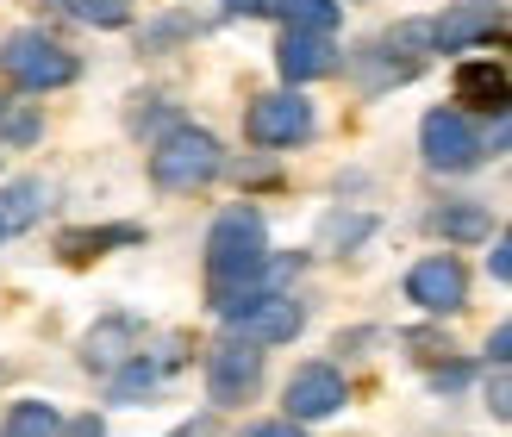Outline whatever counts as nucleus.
Masks as SVG:
<instances>
[{
  "label": "nucleus",
  "instance_id": "obj_1",
  "mask_svg": "<svg viewBox=\"0 0 512 437\" xmlns=\"http://www.w3.org/2000/svg\"><path fill=\"white\" fill-rule=\"evenodd\" d=\"M269 269V225L256 207H225L207 231V275L213 288H244Z\"/></svg>",
  "mask_w": 512,
  "mask_h": 437
},
{
  "label": "nucleus",
  "instance_id": "obj_2",
  "mask_svg": "<svg viewBox=\"0 0 512 437\" xmlns=\"http://www.w3.org/2000/svg\"><path fill=\"white\" fill-rule=\"evenodd\" d=\"M219 169H225V144L213 132H200V125H175L150 150V182L163 194H194V188L219 182Z\"/></svg>",
  "mask_w": 512,
  "mask_h": 437
},
{
  "label": "nucleus",
  "instance_id": "obj_3",
  "mask_svg": "<svg viewBox=\"0 0 512 437\" xmlns=\"http://www.w3.org/2000/svg\"><path fill=\"white\" fill-rule=\"evenodd\" d=\"M0 69H7L13 88L50 94V88L75 82V50H63L57 38H44V32H13L7 44H0Z\"/></svg>",
  "mask_w": 512,
  "mask_h": 437
},
{
  "label": "nucleus",
  "instance_id": "obj_4",
  "mask_svg": "<svg viewBox=\"0 0 512 437\" xmlns=\"http://www.w3.org/2000/svg\"><path fill=\"white\" fill-rule=\"evenodd\" d=\"M244 132H250V144H263V150H288L300 138H313V107H306L294 88L256 94L250 113H244Z\"/></svg>",
  "mask_w": 512,
  "mask_h": 437
},
{
  "label": "nucleus",
  "instance_id": "obj_5",
  "mask_svg": "<svg viewBox=\"0 0 512 437\" xmlns=\"http://www.w3.org/2000/svg\"><path fill=\"white\" fill-rule=\"evenodd\" d=\"M419 150H425V163L438 175H463V169L481 163V132L456 107H438V113H425V125H419Z\"/></svg>",
  "mask_w": 512,
  "mask_h": 437
},
{
  "label": "nucleus",
  "instance_id": "obj_6",
  "mask_svg": "<svg viewBox=\"0 0 512 437\" xmlns=\"http://www.w3.org/2000/svg\"><path fill=\"white\" fill-rule=\"evenodd\" d=\"M256 388H263V350L244 344V338H225L207 356V394H213V406H244Z\"/></svg>",
  "mask_w": 512,
  "mask_h": 437
},
{
  "label": "nucleus",
  "instance_id": "obj_7",
  "mask_svg": "<svg viewBox=\"0 0 512 437\" xmlns=\"http://www.w3.org/2000/svg\"><path fill=\"white\" fill-rule=\"evenodd\" d=\"M406 300L419 313H456L469 300V269L456 256H425V263L406 269Z\"/></svg>",
  "mask_w": 512,
  "mask_h": 437
},
{
  "label": "nucleus",
  "instance_id": "obj_8",
  "mask_svg": "<svg viewBox=\"0 0 512 437\" xmlns=\"http://www.w3.org/2000/svg\"><path fill=\"white\" fill-rule=\"evenodd\" d=\"M288 419L294 425H313V419H331L338 406L350 400V388H344V375L331 369V363H306V369H294L288 375Z\"/></svg>",
  "mask_w": 512,
  "mask_h": 437
},
{
  "label": "nucleus",
  "instance_id": "obj_9",
  "mask_svg": "<svg viewBox=\"0 0 512 437\" xmlns=\"http://www.w3.org/2000/svg\"><path fill=\"white\" fill-rule=\"evenodd\" d=\"M300 325H306V306L294 294H269V300H256L250 313L238 319V338L256 344V350H269V344H294Z\"/></svg>",
  "mask_w": 512,
  "mask_h": 437
},
{
  "label": "nucleus",
  "instance_id": "obj_10",
  "mask_svg": "<svg viewBox=\"0 0 512 437\" xmlns=\"http://www.w3.org/2000/svg\"><path fill=\"white\" fill-rule=\"evenodd\" d=\"M338 44L331 38H319V32H288L275 44V69L288 75V82L300 88V82H319V75H338Z\"/></svg>",
  "mask_w": 512,
  "mask_h": 437
},
{
  "label": "nucleus",
  "instance_id": "obj_11",
  "mask_svg": "<svg viewBox=\"0 0 512 437\" xmlns=\"http://www.w3.org/2000/svg\"><path fill=\"white\" fill-rule=\"evenodd\" d=\"M500 25V7H481V0H456L431 19V50H469Z\"/></svg>",
  "mask_w": 512,
  "mask_h": 437
},
{
  "label": "nucleus",
  "instance_id": "obj_12",
  "mask_svg": "<svg viewBox=\"0 0 512 437\" xmlns=\"http://www.w3.org/2000/svg\"><path fill=\"white\" fill-rule=\"evenodd\" d=\"M132 344H138V325H132V319H100L88 338H82V363H88L94 375H119V369L138 356Z\"/></svg>",
  "mask_w": 512,
  "mask_h": 437
},
{
  "label": "nucleus",
  "instance_id": "obj_13",
  "mask_svg": "<svg viewBox=\"0 0 512 437\" xmlns=\"http://www.w3.org/2000/svg\"><path fill=\"white\" fill-rule=\"evenodd\" d=\"M456 100H469L475 113H512V75L494 63H463L456 69Z\"/></svg>",
  "mask_w": 512,
  "mask_h": 437
},
{
  "label": "nucleus",
  "instance_id": "obj_14",
  "mask_svg": "<svg viewBox=\"0 0 512 437\" xmlns=\"http://www.w3.org/2000/svg\"><path fill=\"white\" fill-rule=\"evenodd\" d=\"M431 231L450 238V244H481L494 231V219H488V207H475V200H450V207L431 213Z\"/></svg>",
  "mask_w": 512,
  "mask_h": 437
},
{
  "label": "nucleus",
  "instance_id": "obj_15",
  "mask_svg": "<svg viewBox=\"0 0 512 437\" xmlns=\"http://www.w3.org/2000/svg\"><path fill=\"white\" fill-rule=\"evenodd\" d=\"M269 13L288 25V32H319V38H331L338 32V0H269Z\"/></svg>",
  "mask_w": 512,
  "mask_h": 437
},
{
  "label": "nucleus",
  "instance_id": "obj_16",
  "mask_svg": "<svg viewBox=\"0 0 512 437\" xmlns=\"http://www.w3.org/2000/svg\"><path fill=\"white\" fill-rule=\"evenodd\" d=\"M144 238V231L138 225H107V231H63V256H69V263H75V256H100V244H138Z\"/></svg>",
  "mask_w": 512,
  "mask_h": 437
},
{
  "label": "nucleus",
  "instance_id": "obj_17",
  "mask_svg": "<svg viewBox=\"0 0 512 437\" xmlns=\"http://www.w3.org/2000/svg\"><path fill=\"white\" fill-rule=\"evenodd\" d=\"M7 437H63V419L44 400H19L7 413Z\"/></svg>",
  "mask_w": 512,
  "mask_h": 437
},
{
  "label": "nucleus",
  "instance_id": "obj_18",
  "mask_svg": "<svg viewBox=\"0 0 512 437\" xmlns=\"http://www.w3.org/2000/svg\"><path fill=\"white\" fill-rule=\"evenodd\" d=\"M44 213V182H13L7 194H0V219H7V231L32 225Z\"/></svg>",
  "mask_w": 512,
  "mask_h": 437
},
{
  "label": "nucleus",
  "instance_id": "obj_19",
  "mask_svg": "<svg viewBox=\"0 0 512 437\" xmlns=\"http://www.w3.org/2000/svg\"><path fill=\"white\" fill-rule=\"evenodd\" d=\"M369 231H375V213H331L319 225V244L325 250H350V244H363Z\"/></svg>",
  "mask_w": 512,
  "mask_h": 437
},
{
  "label": "nucleus",
  "instance_id": "obj_20",
  "mask_svg": "<svg viewBox=\"0 0 512 437\" xmlns=\"http://www.w3.org/2000/svg\"><path fill=\"white\" fill-rule=\"evenodd\" d=\"M69 19H82V25H100V32H113V25L132 19V0H63Z\"/></svg>",
  "mask_w": 512,
  "mask_h": 437
},
{
  "label": "nucleus",
  "instance_id": "obj_21",
  "mask_svg": "<svg viewBox=\"0 0 512 437\" xmlns=\"http://www.w3.org/2000/svg\"><path fill=\"white\" fill-rule=\"evenodd\" d=\"M488 413L512 425V369H500V375L488 381Z\"/></svg>",
  "mask_w": 512,
  "mask_h": 437
},
{
  "label": "nucleus",
  "instance_id": "obj_22",
  "mask_svg": "<svg viewBox=\"0 0 512 437\" xmlns=\"http://www.w3.org/2000/svg\"><path fill=\"white\" fill-rule=\"evenodd\" d=\"M488 363L512 369V319H506V325H494V338H488Z\"/></svg>",
  "mask_w": 512,
  "mask_h": 437
},
{
  "label": "nucleus",
  "instance_id": "obj_23",
  "mask_svg": "<svg viewBox=\"0 0 512 437\" xmlns=\"http://www.w3.org/2000/svg\"><path fill=\"white\" fill-rule=\"evenodd\" d=\"M488 269H494V281H512V225L500 231V244H494V256H488Z\"/></svg>",
  "mask_w": 512,
  "mask_h": 437
},
{
  "label": "nucleus",
  "instance_id": "obj_24",
  "mask_svg": "<svg viewBox=\"0 0 512 437\" xmlns=\"http://www.w3.org/2000/svg\"><path fill=\"white\" fill-rule=\"evenodd\" d=\"M238 437H306V431L294 419H263V425H244Z\"/></svg>",
  "mask_w": 512,
  "mask_h": 437
},
{
  "label": "nucleus",
  "instance_id": "obj_25",
  "mask_svg": "<svg viewBox=\"0 0 512 437\" xmlns=\"http://www.w3.org/2000/svg\"><path fill=\"white\" fill-rule=\"evenodd\" d=\"M506 144H512V113H500V119H494V132L481 138V157H488V150H506Z\"/></svg>",
  "mask_w": 512,
  "mask_h": 437
},
{
  "label": "nucleus",
  "instance_id": "obj_26",
  "mask_svg": "<svg viewBox=\"0 0 512 437\" xmlns=\"http://www.w3.org/2000/svg\"><path fill=\"white\" fill-rule=\"evenodd\" d=\"M63 437H107V425H100L94 413H82L75 425H63Z\"/></svg>",
  "mask_w": 512,
  "mask_h": 437
},
{
  "label": "nucleus",
  "instance_id": "obj_27",
  "mask_svg": "<svg viewBox=\"0 0 512 437\" xmlns=\"http://www.w3.org/2000/svg\"><path fill=\"white\" fill-rule=\"evenodd\" d=\"M7 138H38V113H13L7 119Z\"/></svg>",
  "mask_w": 512,
  "mask_h": 437
},
{
  "label": "nucleus",
  "instance_id": "obj_28",
  "mask_svg": "<svg viewBox=\"0 0 512 437\" xmlns=\"http://www.w3.org/2000/svg\"><path fill=\"white\" fill-rule=\"evenodd\" d=\"M225 13H269V0H219Z\"/></svg>",
  "mask_w": 512,
  "mask_h": 437
},
{
  "label": "nucleus",
  "instance_id": "obj_29",
  "mask_svg": "<svg viewBox=\"0 0 512 437\" xmlns=\"http://www.w3.org/2000/svg\"><path fill=\"white\" fill-rule=\"evenodd\" d=\"M175 437H213V419H194V425H182Z\"/></svg>",
  "mask_w": 512,
  "mask_h": 437
},
{
  "label": "nucleus",
  "instance_id": "obj_30",
  "mask_svg": "<svg viewBox=\"0 0 512 437\" xmlns=\"http://www.w3.org/2000/svg\"><path fill=\"white\" fill-rule=\"evenodd\" d=\"M0 238H7V219H0Z\"/></svg>",
  "mask_w": 512,
  "mask_h": 437
},
{
  "label": "nucleus",
  "instance_id": "obj_31",
  "mask_svg": "<svg viewBox=\"0 0 512 437\" xmlns=\"http://www.w3.org/2000/svg\"><path fill=\"white\" fill-rule=\"evenodd\" d=\"M481 7H500V0H481Z\"/></svg>",
  "mask_w": 512,
  "mask_h": 437
}]
</instances>
